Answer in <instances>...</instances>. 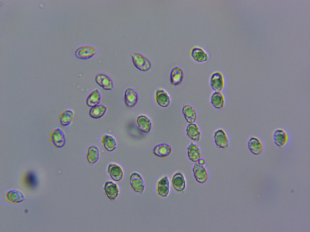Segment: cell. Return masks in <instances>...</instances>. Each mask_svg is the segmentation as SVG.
<instances>
[{
	"instance_id": "obj_13",
	"label": "cell",
	"mask_w": 310,
	"mask_h": 232,
	"mask_svg": "<svg viewBox=\"0 0 310 232\" xmlns=\"http://www.w3.org/2000/svg\"><path fill=\"white\" fill-rule=\"evenodd\" d=\"M214 139L217 147L225 150L229 146V140L227 135L222 129H219L215 133Z\"/></svg>"
},
{
	"instance_id": "obj_14",
	"label": "cell",
	"mask_w": 310,
	"mask_h": 232,
	"mask_svg": "<svg viewBox=\"0 0 310 232\" xmlns=\"http://www.w3.org/2000/svg\"><path fill=\"white\" fill-rule=\"evenodd\" d=\"M249 149L251 152L256 156H260L264 151L263 145L258 138L255 137H251L248 142Z\"/></svg>"
},
{
	"instance_id": "obj_1",
	"label": "cell",
	"mask_w": 310,
	"mask_h": 232,
	"mask_svg": "<svg viewBox=\"0 0 310 232\" xmlns=\"http://www.w3.org/2000/svg\"><path fill=\"white\" fill-rule=\"evenodd\" d=\"M98 51V48L95 46L91 44H84L77 48L75 55L79 59L86 60L93 57Z\"/></svg>"
},
{
	"instance_id": "obj_4",
	"label": "cell",
	"mask_w": 310,
	"mask_h": 232,
	"mask_svg": "<svg viewBox=\"0 0 310 232\" xmlns=\"http://www.w3.org/2000/svg\"><path fill=\"white\" fill-rule=\"evenodd\" d=\"M171 183L174 190L178 193H183L186 188V182L185 178L183 174L177 171L172 176Z\"/></svg>"
},
{
	"instance_id": "obj_6",
	"label": "cell",
	"mask_w": 310,
	"mask_h": 232,
	"mask_svg": "<svg viewBox=\"0 0 310 232\" xmlns=\"http://www.w3.org/2000/svg\"><path fill=\"white\" fill-rule=\"evenodd\" d=\"M103 189L108 199L115 200L118 197L120 190L117 183L111 180H107L104 183Z\"/></svg>"
},
{
	"instance_id": "obj_18",
	"label": "cell",
	"mask_w": 310,
	"mask_h": 232,
	"mask_svg": "<svg viewBox=\"0 0 310 232\" xmlns=\"http://www.w3.org/2000/svg\"><path fill=\"white\" fill-rule=\"evenodd\" d=\"M184 78L183 73L182 70L179 67H176L173 68L170 74V81L173 87L180 85Z\"/></svg>"
},
{
	"instance_id": "obj_27",
	"label": "cell",
	"mask_w": 310,
	"mask_h": 232,
	"mask_svg": "<svg viewBox=\"0 0 310 232\" xmlns=\"http://www.w3.org/2000/svg\"><path fill=\"white\" fill-rule=\"evenodd\" d=\"M182 113L188 122L192 123L195 121L196 118V113L194 108L191 106L183 105Z\"/></svg>"
},
{
	"instance_id": "obj_25",
	"label": "cell",
	"mask_w": 310,
	"mask_h": 232,
	"mask_svg": "<svg viewBox=\"0 0 310 232\" xmlns=\"http://www.w3.org/2000/svg\"><path fill=\"white\" fill-rule=\"evenodd\" d=\"M210 102L215 108L222 109L225 103V98L222 93L220 92H214L211 96Z\"/></svg>"
},
{
	"instance_id": "obj_22",
	"label": "cell",
	"mask_w": 310,
	"mask_h": 232,
	"mask_svg": "<svg viewBox=\"0 0 310 232\" xmlns=\"http://www.w3.org/2000/svg\"><path fill=\"white\" fill-rule=\"evenodd\" d=\"M155 98L157 104L162 107H166L170 104V100L169 95L163 89L158 90L156 91Z\"/></svg>"
},
{
	"instance_id": "obj_2",
	"label": "cell",
	"mask_w": 310,
	"mask_h": 232,
	"mask_svg": "<svg viewBox=\"0 0 310 232\" xmlns=\"http://www.w3.org/2000/svg\"><path fill=\"white\" fill-rule=\"evenodd\" d=\"M130 188L135 193L141 195L145 189V184L141 176L138 173H132L130 177Z\"/></svg>"
},
{
	"instance_id": "obj_11",
	"label": "cell",
	"mask_w": 310,
	"mask_h": 232,
	"mask_svg": "<svg viewBox=\"0 0 310 232\" xmlns=\"http://www.w3.org/2000/svg\"><path fill=\"white\" fill-rule=\"evenodd\" d=\"M193 172L197 182L200 184L205 183L208 179V175L206 169L198 163H195L193 166Z\"/></svg>"
},
{
	"instance_id": "obj_12",
	"label": "cell",
	"mask_w": 310,
	"mask_h": 232,
	"mask_svg": "<svg viewBox=\"0 0 310 232\" xmlns=\"http://www.w3.org/2000/svg\"><path fill=\"white\" fill-rule=\"evenodd\" d=\"M273 138L275 144L280 148H283L287 144L288 137L284 130L278 129L274 132Z\"/></svg>"
},
{
	"instance_id": "obj_21",
	"label": "cell",
	"mask_w": 310,
	"mask_h": 232,
	"mask_svg": "<svg viewBox=\"0 0 310 232\" xmlns=\"http://www.w3.org/2000/svg\"><path fill=\"white\" fill-rule=\"evenodd\" d=\"M187 153L189 159L193 162H198L200 159L202 154L199 146L191 143L187 148Z\"/></svg>"
},
{
	"instance_id": "obj_15",
	"label": "cell",
	"mask_w": 310,
	"mask_h": 232,
	"mask_svg": "<svg viewBox=\"0 0 310 232\" xmlns=\"http://www.w3.org/2000/svg\"><path fill=\"white\" fill-rule=\"evenodd\" d=\"M74 116L75 113L73 110L70 109L65 110L58 116L59 124L63 126L69 125L72 123Z\"/></svg>"
},
{
	"instance_id": "obj_29",
	"label": "cell",
	"mask_w": 310,
	"mask_h": 232,
	"mask_svg": "<svg viewBox=\"0 0 310 232\" xmlns=\"http://www.w3.org/2000/svg\"><path fill=\"white\" fill-rule=\"evenodd\" d=\"M107 108L104 106L102 105H97L91 108L89 114L92 118H99L103 116Z\"/></svg>"
},
{
	"instance_id": "obj_26",
	"label": "cell",
	"mask_w": 310,
	"mask_h": 232,
	"mask_svg": "<svg viewBox=\"0 0 310 232\" xmlns=\"http://www.w3.org/2000/svg\"><path fill=\"white\" fill-rule=\"evenodd\" d=\"M172 149L168 145L163 144L156 146L153 149V153L157 156L164 158L168 156L171 153Z\"/></svg>"
},
{
	"instance_id": "obj_3",
	"label": "cell",
	"mask_w": 310,
	"mask_h": 232,
	"mask_svg": "<svg viewBox=\"0 0 310 232\" xmlns=\"http://www.w3.org/2000/svg\"><path fill=\"white\" fill-rule=\"evenodd\" d=\"M131 59L134 66L138 69L142 71L149 70L151 64L148 59L141 53L134 52L131 54Z\"/></svg>"
},
{
	"instance_id": "obj_23",
	"label": "cell",
	"mask_w": 310,
	"mask_h": 232,
	"mask_svg": "<svg viewBox=\"0 0 310 232\" xmlns=\"http://www.w3.org/2000/svg\"><path fill=\"white\" fill-rule=\"evenodd\" d=\"M101 142L104 148L107 151H112L117 147V144L116 139L111 135H103L101 137Z\"/></svg>"
},
{
	"instance_id": "obj_30",
	"label": "cell",
	"mask_w": 310,
	"mask_h": 232,
	"mask_svg": "<svg viewBox=\"0 0 310 232\" xmlns=\"http://www.w3.org/2000/svg\"><path fill=\"white\" fill-rule=\"evenodd\" d=\"M7 197L11 201L15 202H18L23 200L24 197L21 193L16 190L9 192L7 194Z\"/></svg>"
},
{
	"instance_id": "obj_10",
	"label": "cell",
	"mask_w": 310,
	"mask_h": 232,
	"mask_svg": "<svg viewBox=\"0 0 310 232\" xmlns=\"http://www.w3.org/2000/svg\"><path fill=\"white\" fill-rule=\"evenodd\" d=\"M210 83L214 90L216 92L222 91L224 85L223 76L222 73L218 71L214 72L211 77Z\"/></svg>"
},
{
	"instance_id": "obj_20",
	"label": "cell",
	"mask_w": 310,
	"mask_h": 232,
	"mask_svg": "<svg viewBox=\"0 0 310 232\" xmlns=\"http://www.w3.org/2000/svg\"><path fill=\"white\" fill-rule=\"evenodd\" d=\"M187 135L191 140L196 142L200 140L201 133L198 126L194 123H190L186 127Z\"/></svg>"
},
{
	"instance_id": "obj_9",
	"label": "cell",
	"mask_w": 310,
	"mask_h": 232,
	"mask_svg": "<svg viewBox=\"0 0 310 232\" xmlns=\"http://www.w3.org/2000/svg\"><path fill=\"white\" fill-rule=\"evenodd\" d=\"M107 172L112 179L116 182L120 181L124 177V172L122 168L115 163H111L108 165Z\"/></svg>"
},
{
	"instance_id": "obj_7",
	"label": "cell",
	"mask_w": 310,
	"mask_h": 232,
	"mask_svg": "<svg viewBox=\"0 0 310 232\" xmlns=\"http://www.w3.org/2000/svg\"><path fill=\"white\" fill-rule=\"evenodd\" d=\"M51 138L53 145L56 147H62L65 144V135L60 128H56L52 131L51 134Z\"/></svg>"
},
{
	"instance_id": "obj_31",
	"label": "cell",
	"mask_w": 310,
	"mask_h": 232,
	"mask_svg": "<svg viewBox=\"0 0 310 232\" xmlns=\"http://www.w3.org/2000/svg\"><path fill=\"white\" fill-rule=\"evenodd\" d=\"M26 181L29 186L34 187L36 185L37 182L35 174L32 172H28L26 177Z\"/></svg>"
},
{
	"instance_id": "obj_24",
	"label": "cell",
	"mask_w": 310,
	"mask_h": 232,
	"mask_svg": "<svg viewBox=\"0 0 310 232\" xmlns=\"http://www.w3.org/2000/svg\"><path fill=\"white\" fill-rule=\"evenodd\" d=\"M137 123L140 130L142 131L147 133L151 130L152 124L150 119L144 115L139 116L137 119Z\"/></svg>"
},
{
	"instance_id": "obj_32",
	"label": "cell",
	"mask_w": 310,
	"mask_h": 232,
	"mask_svg": "<svg viewBox=\"0 0 310 232\" xmlns=\"http://www.w3.org/2000/svg\"><path fill=\"white\" fill-rule=\"evenodd\" d=\"M198 163L199 164L202 166L204 165L205 163L204 160L202 159H200L198 161Z\"/></svg>"
},
{
	"instance_id": "obj_17",
	"label": "cell",
	"mask_w": 310,
	"mask_h": 232,
	"mask_svg": "<svg viewBox=\"0 0 310 232\" xmlns=\"http://www.w3.org/2000/svg\"><path fill=\"white\" fill-rule=\"evenodd\" d=\"M100 151L97 147L92 145L89 147L87 150L86 155V160L90 165H92L96 163L100 157Z\"/></svg>"
},
{
	"instance_id": "obj_16",
	"label": "cell",
	"mask_w": 310,
	"mask_h": 232,
	"mask_svg": "<svg viewBox=\"0 0 310 232\" xmlns=\"http://www.w3.org/2000/svg\"><path fill=\"white\" fill-rule=\"evenodd\" d=\"M124 100L125 105L127 108H133L137 102V93L133 89H127L125 92Z\"/></svg>"
},
{
	"instance_id": "obj_8",
	"label": "cell",
	"mask_w": 310,
	"mask_h": 232,
	"mask_svg": "<svg viewBox=\"0 0 310 232\" xmlns=\"http://www.w3.org/2000/svg\"><path fill=\"white\" fill-rule=\"evenodd\" d=\"M190 56L192 59L198 63L207 61L209 59L207 52L203 48L199 46H194L190 51Z\"/></svg>"
},
{
	"instance_id": "obj_5",
	"label": "cell",
	"mask_w": 310,
	"mask_h": 232,
	"mask_svg": "<svg viewBox=\"0 0 310 232\" xmlns=\"http://www.w3.org/2000/svg\"><path fill=\"white\" fill-rule=\"evenodd\" d=\"M156 191L157 195L160 197L162 198L167 197L170 191V184L167 176H163L158 180Z\"/></svg>"
},
{
	"instance_id": "obj_19",
	"label": "cell",
	"mask_w": 310,
	"mask_h": 232,
	"mask_svg": "<svg viewBox=\"0 0 310 232\" xmlns=\"http://www.w3.org/2000/svg\"><path fill=\"white\" fill-rule=\"evenodd\" d=\"M95 80L96 82L104 90H111L113 88L112 81L106 75L101 74L97 75Z\"/></svg>"
},
{
	"instance_id": "obj_28",
	"label": "cell",
	"mask_w": 310,
	"mask_h": 232,
	"mask_svg": "<svg viewBox=\"0 0 310 232\" xmlns=\"http://www.w3.org/2000/svg\"><path fill=\"white\" fill-rule=\"evenodd\" d=\"M101 95L98 89H95L92 91L87 96L86 102L90 107H92L97 105L100 102Z\"/></svg>"
}]
</instances>
